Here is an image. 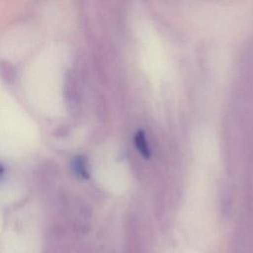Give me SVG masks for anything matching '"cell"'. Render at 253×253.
<instances>
[{"label": "cell", "mask_w": 253, "mask_h": 253, "mask_svg": "<svg viewBox=\"0 0 253 253\" xmlns=\"http://www.w3.org/2000/svg\"><path fill=\"white\" fill-rule=\"evenodd\" d=\"M71 167L74 171V173L83 179H87L89 177V171L87 166V161L84 156L77 155L72 159Z\"/></svg>", "instance_id": "obj_1"}, {"label": "cell", "mask_w": 253, "mask_h": 253, "mask_svg": "<svg viewBox=\"0 0 253 253\" xmlns=\"http://www.w3.org/2000/svg\"><path fill=\"white\" fill-rule=\"evenodd\" d=\"M135 144H136L137 149L141 152V154L144 157L148 158L149 155H150V151H149V148H148L147 141L145 139L144 133L141 130L137 131L136 134H135Z\"/></svg>", "instance_id": "obj_2"}, {"label": "cell", "mask_w": 253, "mask_h": 253, "mask_svg": "<svg viewBox=\"0 0 253 253\" xmlns=\"http://www.w3.org/2000/svg\"><path fill=\"white\" fill-rule=\"evenodd\" d=\"M3 173H4V167H3V165L0 163V177L3 175Z\"/></svg>", "instance_id": "obj_3"}]
</instances>
